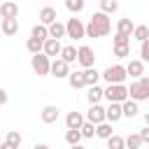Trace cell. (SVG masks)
Instances as JSON below:
<instances>
[{
	"mask_svg": "<svg viewBox=\"0 0 149 149\" xmlns=\"http://www.w3.org/2000/svg\"><path fill=\"white\" fill-rule=\"evenodd\" d=\"M109 30H112V21H109V14H105V12H95L88 19V23L84 26L86 37H105V35H109Z\"/></svg>",
	"mask_w": 149,
	"mask_h": 149,
	"instance_id": "obj_1",
	"label": "cell"
},
{
	"mask_svg": "<svg viewBox=\"0 0 149 149\" xmlns=\"http://www.w3.org/2000/svg\"><path fill=\"white\" fill-rule=\"evenodd\" d=\"M128 98L142 102V100H149V77H137L130 86H128Z\"/></svg>",
	"mask_w": 149,
	"mask_h": 149,
	"instance_id": "obj_2",
	"label": "cell"
},
{
	"mask_svg": "<svg viewBox=\"0 0 149 149\" xmlns=\"http://www.w3.org/2000/svg\"><path fill=\"white\" fill-rule=\"evenodd\" d=\"M100 77H102L107 84H123V81H126V77H128V72H126V65L116 63V65L105 68V70L100 72Z\"/></svg>",
	"mask_w": 149,
	"mask_h": 149,
	"instance_id": "obj_3",
	"label": "cell"
},
{
	"mask_svg": "<svg viewBox=\"0 0 149 149\" xmlns=\"http://www.w3.org/2000/svg\"><path fill=\"white\" fill-rule=\"evenodd\" d=\"M49 65H51V58H49L44 51H37V54H33V56H30V68L35 70V74H37V77L49 74Z\"/></svg>",
	"mask_w": 149,
	"mask_h": 149,
	"instance_id": "obj_4",
	"label": "cell"
},
{
	"mask_svg": "<svg viewBox=\"0 0 149 149\" xmlns=\"http://www.w3.org/2000/svg\"><path fill=\"white\" fill-rule=\"evenodd\" d=\"M102 98H107L109 102H123L128 98V86H123V84H107V88L102 91Z\"/></svg>",
	"mask_w": 149,
	"mask_h": 149,
	"instance_id": "obj_5",
	"label": "cell"
},
{
	"mask_svg": "<svg viewBox=\"0 0 149 149\" xmlns=\"http://www.w3.org/2000/svg\"><path fill=\"white\" fill-rule=\"evenodd\" d=\"M49 74H54L56 79H65V77L70 74V63L63 61L61 56H56V58L51 61V65H49Z\"/></svg>",
	"mask_w": 149,
	"mask_h": 149,
	"instance_id": "obj_6",
	"label": "cell"
},
{
	"mask_svg": "<svg viewBox=\"0 0 149 149\" xmlns=\"http://www.w3.org/2000/svg\"><path fill=\"white\" fill-rule=\"evenodd\" d=\"M65 37H70V40H81V37H86L84 23H81L79 19H70V21L65 23Z\"/></svg>",
	"mask_w": 149,
	"mask_h": 149,
	"instance_id": "obj_7",
	"label": "cell"
},
{
	"mask_svg": "<svg viewBox=\"0 0 149 149\" xmlns=\"http://www.w3.org/2000/svg\"><path fill=\"white\" fill-rule=\"evenodd\" d=\"M77 63H79L81 68H91V65H95V54H93V49L86 47V44H81V47L77 49Z\"/></svg>",
	"mask_w": 149,
	"mask_h": 149,
	"instance_id": "obj_8",
	"label": "cell"
},
{
	"mask_svg": "<svg viewBox=\"0 0 149 149\" xmlns=\"http://www.w3.org/2000/svg\"><path fill=\"white\" fill-rule=\"evenodd\" d=\"M61 49H63L61 40H56V37H47V40H44V47H42V51H44L49 58H56V56H61Z\"/></svg>",
	"mask_w": 149,
	"mask_h": 149,
	"instance_id": "obj_9",
	"label": "cell"
},
{
	"mask_svg": "<svg viewBox=\"0 0 149 149\" xmlns=\"http://www.w3.org/2000/svg\"><path fill=\"white\" fill-rule=\"evenodd\" d=\"M0 16L2 19H19V5L12 0H2L0 2Z\"/></svg>",
	"mask_w": 149,
	"mask_h": 149,
	"instance_id": "obj_10",
	"label": "cell"
},
{
	"mask_svg": "<svg viewBox=\"0 0 149 149\" xmlns=\"http://www.w3.org/2000/svg\"><path fill=\"white\" fill-rule=\"evenodd\" d=\"M86 121H93V123H100L105 121V107L100 102H91L88 112H86Z\"/></svg>",
	"mask_w": 149,
	"mask_h": 149,
	"instance_id": "obj_11",
	"label": "cell"
},
{
	"mask_svg": "<svg viewBox=\"0 0 149 149\" xmlns=\"http://www.w3.org/2000/svg\"><path fill=\"white\" fill-rule=\"evenodd\" d=\"M105 119L109 123H116L119 119H123V112H121V102H109L105 107Z\"/></svg>",
	"mask_w": 149,
	"mask_h": 149,
	"instance_id": "obj_12",
	"label": "cell"
},
{
	"mask_svg": "<svg viewBox=\"0 0 149 149\" xmlns=\"http://www.w3.org/2000/svg\"><path fill=\"white\" fill-rule=\"evenodd\" d=\"M58 114H61V109H58L56 105H44L40 119H42V123H56V121H58Z\"/></svg>",
	"mask_w": 149,
	"mask_h": 149,
	"instance_id": "obj_13",
	"label": "cell"
},
{
	"mask_svg": "<svg viewBox=\"0 0 149 149\" xmlns=\"http://www.w3.org/2000/svg\"><path fill=\"white\" fill-rule=\"evenodd\" d=\"M121 112H123V116H126V119H133V116H137V112H140V107H137V100H133V98H126V100L121 102Z\"/></svg>",
	"mask_w": 149,
	"mask_h": 149,
	"instance_id": "obj_14",
	"label": "cell"
},
{
	"mask_svg": "<svg viewBox=\"0 0 149 149\" xmlns=\"http://www.w3.org/2000/svg\"><path fill=\"white\" fill-rule=\"evenodd\" d=\"M126 72H128V77H142L144 74V61L140 58V61H128V65H126Z\"/></svg>",
	"mask_w": 149,
	"mask_h": 149,
	"instance_id": "obj_15",
	"label": "cell"
},
{
	"mask_svg": "<svg viewBox=\"0 0 149 149\" xmlns=\"http://www.w3.org/2000/svg\"><path fill=\"white\" fill-rule=\"evenodd\" d=\"M86 121V116L81 112H68L65 114V126L68 128H81V123Z\"/></svg>",
	"mask_w": 149,
	"mask_h": 149,
	"instance_id": "obj_16",
	"label": "cell"
},
{
	"mask_svg": "<svg viewBox=\"0 0 149 149\" xmlns=\"http://www.w3.org/2000/svg\"><path fill=\"white\" fill-rule=\"evenodd\" d=\"M68 84H70L72 88H84V86H86V79H84V70H81V72H79V70L70 72V74H68Z\"/></svg>",
	"mask_w": 149,
	"mask_h": 149,
	"instance_id": "obj_17",
	"label": "cell"
},
{
	"mask_svg": "<svg viewBox=\"0 0 149 149\" xmlns=\"http://www.w3.org/2000/svg\"><path fill=\"white\" fill-rule=\"evenodd\" d=\"M19 147H21V135H19V130H9L7 137H5L2 149H19Z\"/></svg>",
	"mask_w": 149,
	"mask_h": 149,
	"instance_id": "obj_18",
	"label": "cell"
},
{
	"mask_svg": "<svg viewBox=\"0 0 149 149\" xmlns=\"http://www.w3.org/2000/svg\"><path fill=\"white\" fill-rule=\"evenodd\" d=\"M2 33L7 35V37H12V35H16L19 33V19H2Z\"/></svg>",
	"mask_w": 149,
	"mask_h": 149,
	"instance_id": "obj_19",
	"label": "cell"
},
{
	"mask_svg": "<svg viewBox=\"0 0 149 149\" xmlns=\"http://www.w3.org/2000/svg\"><path fill=\"white\" fill-rule=\"evenodd\" d=\"M58 16H56V9L54 7H42V12H40V23H44V26H49V23H54Z\"/></svg>",
	"mask_w": 149,
	"mask_h": 149,
	"instance_id": "obj_20",
	"label": "cell"
},
{
	"mask_svg": "<svg viewBox=\"0 0 149 149\" xmlns=\"http://www.w3.org/2000/svg\"><path fill=\"white\" fill-rule=\"evenodd\" d=\"M47 28H49V37H56V40L65 37V23H61L58 19H56L54 23H49Z\"/></svg>",
	"mask_w": 149,
	"mask_h": 149,
	"instance_id": "obj_21",
	"label": "cell"
},
{
	"mask_svg": "<svg viewBox=\"0 0 149 149\" xmlns=\"http://www.w3.org/2000/svg\"><path fill=\"white\" fill-rule=\"evenodd\" d=\"M133 28H135V23L126 16V19H119V23H116V33H121V35H133Z\"/></svg>",
	"mask_w": 149,
	"mask_h": 149,
	"instance_id": "obj_22",
	"label": "cell"
},
{
	"mask_svg": "<svg viewBox=\"0 0 149 149\" xmlns=\"http://www.w3.org/2000/svg\"><path fill=\"white\" fill-rule=\"evenodd\" d=\"M95 135L98 137H102V140H107L109 135H112V123L105 119V121H100V123H95Z\"/></svg>",
	"mask_w": 149,
	"mask_h": 149,
	"instance_id": "obj_23",
	"label": "cell"
},
{
	"mask_svg": "<svg viewBox=\"0 0 149 149\" xmlns=\"http://www.w3.org/2000/svg\"><path fill=\"white\" fill-rule=\"evenodd\" d=\"M65 142L72 144V147H77V144L81 142V130H79V128H68V130H65Z\"/></svg>",
	"mask_w": 149,
	"mask_h": 149,
	"instance_id": "obj_24",
	"label": "cell"
},
{
	"mask_svg": "<svg viewBox=\"0 0 149 149\" xmlns=\"http://www.w3.org/2000/svg\"><path fill=\"white\" fill-rule=\"evenodd\" d=\"M42 47H44V40H40V37H28L26 40V49L30 51V54H37V51H42Z\"/></svg>",
	"mask_w": 149,
	"mask_h": 149,
	"instance_id": "obj_25",
	"label": "cell"
},
{
	"mask_svg": "<svg viewBox=\"0 0 149 149\" xmlns=\"http://www.w3.org/2000/svg\"><path fill=\"white\" fill-rule=\"evenodd\" d=\"M84 79H86V86H91V84H98V79H100V72L95 70V65H91V68H84Z\"/></svg>",
	"mask_w": 149,
	"mask_h": 149,
	"instance_id": "obj_26",
	"label": "cell"
},
{
	"mask_svg": "<svg viewBox=\"0 0 149 149\" xmlns=\"http://www.w3.org/2000/svg\"><path fill=\"white\" fill-rule=\"evenodd\" d=\"M102 91H105V88H100L98 84H91V86H88V93H86L88 102H100V100H102Z\"/></svg>",
	"mask_w": 149,
	"mask_h": 149,
	"instance_id": "obj_27",
	"label": "cell"
},
{
	"mask_svg": "<svg viewBox=\"0 0 149 149\" xmlns=\"http://www.w3.org/2000/svg\"><path fill=\"white\" fill-rule=\"evenodd\" d=\"M61 58H63V61H68V63H74V61H77V49H74L72 44L63 47V49H61Z\"/></svg>",
	"mask_w": 149,
	"mask_h": 149,
	"instance_id": "obj_28",
	"label": "cell"
},
{
	"mask_svg": "<svg viewBox=\"0 0 149 149\" xmlns=\"http://www.w3.org/2000/svg\"><path fill=\"white\" fill-rule=\"evenodd\" d=\"M30 35H33V37H40V40H47V37H49V28H47L44 23H37V26H33Z\"/></svg>",
	"mask_w": 149,
	"mask_h": 149,
	"instance_id": "obj_29",
	"label": "cell"
},
{
	"mask_svg": "<svg viewBox=\"0 0 149 149\" xmlns=\"http://www.w3.org/2000/svg\"><path fill=\"white\" fill-rule=\"evenodd\" d=\"M133 37H135L137 42H142V40H147V37H149V28H147L144 23H140V26H135V28H133Z\"/></svg>",
	"mask_w": 149,
	"mask_h": 149,
	"instance_id": "obj_30",
	"label": "cell"
},
{
	"mask_svg": "<svg viewBox=\"0 0 149 149\" xmlns=\"http://www.w3.org/2000/svg\"><path fill=\"white\" fill-rule=\"evenodd\" d=\"M107 147H109V149H123V147H126V140L112 133V135L107 137Z\"/></svg>",
	"mask_w": 149,
	"mask_h": 149,
	"instance_id": "obj_31",
	"label": "cell"
},
{
	"mask_svg": "<svg viewBox=\"0 0 149 149\" xmlns=\"http://www.w3.org/2000/svg\"><path fill=\"white\" fill-rule=\"evenodd\" d=\"M79 130H81V137H93L95 135V123L93 121H84Z\"/></svg>",
	"mask_w": 149,
	"mask_h": 149,
	"instance_id": "obj_32",
	"label": "cell"
},
{
	"mask_svg": "<svg viewBox=\"0 0 149 149\" xmlns=\"http://www.w3.org/2000/svg\"><path fill=\"white\" fill-rule=\"evenodd\" d=\"M142 144H144V142H142L140 133H133V135L126 137V147H130V149H137V147H142Z\"/></svg>",
	"mask_w": 149,
	"mask_h": 149,
	"instance_id": "obj_33",
	"label": "cell"
},
{
	"mask_svg": "<svg viewBox=\"0 0 149 149\" xmlns=\"http://www.w3.org/2000/svg\"><path fill=\"white\" fill-rule=\"evenodd\" d=\"M116 7H119V2H116V0H100V12H105V14L116 12Z\"/></svg>",
	"mask_w": 149,
	"mask_h": 149,
	"instance_id": "obj_34",
	"label": "cell"
},
{
	"mask_svg": "<svg viewBox=\"0 0 149 149\" xmlns=\"http://www.w3.org/2000/svg\"><path fill=\"white\" fill-rule=\"evenodd\" d=\"M65 7H68V12L79 14V12L84 9V0H65Z\"/></svg>",
	"mask_w": 149,
	"mask_h": 149,
	"instance_id": "obj_35",
	"label": "cell"
},
{
	"mask_svg": "<svg viewBox=\"0 0 149 149\" xmlns=\"http://www.w3.org/2000/svg\"><path fill=\"white\" fill-rule=\"evenodd\" d=\"M114 56H116V58L130 56V44H114Z\"/></svg>",
	"mask_w": 149,
	"mask_h": 149,
	"instance_id": "obj_36",
	"label": "cell"
},
{
	"mask_svg": "<svg viewBox=\"0 0 149 149\" xmlns=\"http://www.w3.org/2000/svg\"><path fill=\"white\" fill-rule=\"evenodd\" d=\"M140 58H142L144 63H149V37L140 42Z\"/></svg>",
	"mask_w": 149,
	"mask_h": 149,
	"instance_id": "obj_37",
	"label": "cell"
},
{
	"mask_svg": "<svg viewBox=\"0 0 149 149\" xmlns=\"http://www.w3.org/2000/svg\"><path fill=\"white\" fill-rule=\"evenodd\" d=\"M114 44H130V37H128V35L116 33V35H114Z\"/></svg>",
	"mask_w": 149,
	"mask_h": 149,
	"instance_id": "obj_38",
	"label": "cell"
},
{
	"mask_svg": "<svg viewBox=\"0 0 149 149\" xmlns=\"http://www.w3.org/2000/svg\"><path fill=\"white\" fill-rule=\"evenodd\" d=\"M140 137H142V142H144V144H149V126H144V128L140 130Z\"/></svg>",
	"mask_w": 149,
	"mask_h": 149,
	"instance_id": "obj_39",
	"label": "cell"
},
{
	"mask_svg": "<svg viewBox=\"0 0 149 149\" xmlns=\"http://www.w3.org/2000/svg\"><path fill=\"white\" fill-rule=\"evenodd\" d=\"M7 100H9L7 91H5V88H0V107H2V105H7Z\"/></svg>",
	"mask_w": 149,
	"mask_h": 149,
	"instance_id": "obj_40",
	"label": "cell"
},
{
	"mask_svg": "<svg viewBox=\"0 0 149 149\" xmlns=\"http://www.w3.org/2000/svg\"><path fill=\"white\" fill-rule=\"evenodd\" d=\"M144 123H147V126H149V112H147V114H144Z\"/></svg>",
	"mask_w": 149,
	"mask_h": 149,
	"instance_id": "obj_41",
	"label": "cell"
},
{
	"mask_svg": "<svg viewBox=\"0 0 149 149\" xmlns=\"http://www.w3.org/2000/svg\"><path fill=\"white\" fill-rule=\"evenodd\" d=\"M0 2H2V0H0Z\"/></svg>",
	"mask_w": 149,
	"mask_h": 149,
	"instance_id": "obj_42",
	"label": "cell"
}]
</instances>
